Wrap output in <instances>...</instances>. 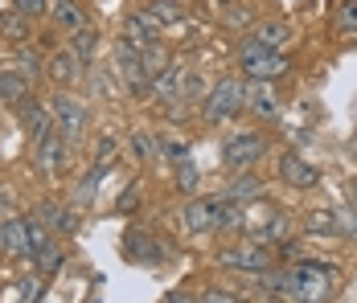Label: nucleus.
<instances>
[{"label":"nucleus","instance_id":"1","mask_svg":"<svg viewBox=\"0 0 357 303\" xmlns=\"http://www.w3.org/2000/svg\"><path fill=\"white\" fill-rule=\"evenodd\" d=\"M284 300L291 303H328L333 300V270L324 263H296L284 270Z\"/></svg>","mask_w":357,"mask_h":303},{"label":"nucleus","instance_id":"2","mask_svg":"<svg viewBox=\"0 0 357 303\" xmlns=\"http://www.w3.org/2000/svg\"><path fill=\"white\" fill-rule=\"evenodd\" d=\"M238 62H243L250 82H271V78H280V74L287 70L284 54H280V49H263L255 37H247V41L238 45Z\"/></svg>","mask_w":357,"mask_h":303},{"label":"nucleus","instance_id":"3","mask_svg":"<svg viewBox=\"0 0 357 303\" xmlns=\"http://www.w3.org/2000/svg\"><path fill=\"white\" fill-rule=\"evenodd\" d=\"M267 152V135L263 132H234L222 143V164L230 172H250V164H259Z\"/></svg>","mask_w":357,"mask_h":303},{"label":"nucleus","instance_id":"4","mask_svg":"<svg viewBox=\"0 0 357 303\" xmlns=\"http://www.w3.org/2000/svg\"><path fill=\"white\" fill-rule=\"evenodd\" d=\"M238 111H243V82L238 78H222L214 91L202 99V115L210 123H230Z\"/></svg>","mask_w":357,"mask_h":303},{"label":"nucleus","instance_id":"5","mask_svg":"<svg viewBox=\"0 0 357 303\" xmlns=\"http://www.w3.org/2000/svg\"><path fill=\"white\" fill-rule=\"evenodd\" d=\"M50 119H54V132L62 135L66 143L86 132V107L74 99V95H66V91H58L50 99Z\"/></svg>","mask_w":357,"mask_h":303},{"label":"nucleus","instance_id":"6","mask_svg":"<svg viewBox=\"0 0 357 303\" xmlns=\"http://www.w3.org/2000/svg\"><path fill=\"white\" fill-rule=\"evenodd\" d=\"M218 263L226 270H243V274H263V270L271 267L275 258H271V250L263 246V242H238V246H226L222 254H218Z\"/></svg>","mask_w":357,"mask_h":303},{"label":"nucleus","instance_id":"7","mask_svg":"<svg viewBox=\"0 0 357 303\" xmlns=\"http://www.w3.org/2000/svg\"><path fill=\"white\" fill-rule=\"evenodd\" d=\"M115 70H119V78H123V86H128V91L148 95V86H152V74L144 70L140 49H136V45H128V41H119V45H115Z\"/></svg>","mask_w":357,"mask_h":303},{"label":"nucleus","instance_id":"8","mask_svg":"<svg viewBox=\"0 0 357 303\" xmlns=\"http://www.w3.org/2000/svg\"><path fill=\"white\" fill-rule=\"evenodd\" d=\"M45 74H50V78L58 82V91H66V86H74V82H78V78L86 74V62H82V58L74 54L70 45H66V49H58V54L50 58Z\"/></svg>","mask_w":357,"mask_h":303},{"label":"nucleus","instance_id":"9","mask_svg":"<svg viewBox=\"0 0 357 303\" xmlns=\"http://www.w3.org/2000/svg\"><path fill=\"white\" fill-rule=\"evenodd\" d=\"M280 180H284V185H291V189H317L321 172L312 169L304 156H296V152H284V156H280Z\"/></svg>","mask_w":357,"mask_h":303},{"label":"nucleus","instance_id":"10","mask_svg":"<svg viewBox=\"0 0 357 303\" xmlns=\"http://www.w3.org/2000/svg\"><path fill=\"white\" fill-rule=\"evenodd\" d=\"M243 111L259 115V119H275L280 115V99H275L271 82H250V86H243Z\"/></svg>","mask_w":357,"mask_h":303},{"label":"nucleus","instance_id":"11","mask_svg":"<svg viewBox=\"0 0 357 303\" xmlns=\"http://www.w3.org/2000/svg\"><path fill=\"white\" fill-rule=\"evenodd\" d=\"M66 160H70V143H66L58 132L45 135V139L37 143V164H41L45 176H58V172L66 169Z\"/></svg>","mask_w":357,"mask_h":303},{"label":"nucleus","instance_id":"12","mask_svg":"<svg viewBox=\"0 0 357 303\" xmlns=\"http://www.w3.org/2000/svg\"><path fill=\"white\" fill-rule=\"evenodd\" d=\"M4 254H13V258H33V242H29V222H25V217H8V222H4Z\"/></svg>","mask_w":357,"mask_h":303},{"label":"nucleus","instance_id":"13","mask_svg":"<svg viewBox=\"0 0 357 303\" xmlns=\"http://www.w3.org/2000/svg\"><path fill=\"white\" fill-rule=\"evenodd\" d=\"M222 201H230V205H255V201H263V180H259V176H250V172H238V176L226 185Z\"/></svg>","mask_w":357,"mask_h":303},{"label":"nucleus","instance_id":"14","mask_svg":"<svg viewBox=\"0 0 357 303\" xmlns=\"http://www.w3.org/2000/svg\"><path fill=\"white\" fill-rule=\"evenodd\" d=\"M29 33H33V21H29L25 13H17V8H4V13H0V41L25 45Z\"/></svg>","mask_w":357,"mask_h":303},{"label":"nucleus","instance_id":"15","mask_svg":"<svg viewBox=\"0 0 357 303\" xmlns=\"http://www.w3.org/2000/svg\"><path fill=\"white\" fill-rule=\"evenodd\" d=\"M21 123L29 127L33 143H41L45 135H54V119H50V107H37V102H21Z\"/></svg>","mask_w":357,"mask_h":303},{"label":"nucleus","instance_id":"16","mask_svg":"<svg viewBox=\"0 0 357 303\" xmlns=\"http://www.w3.org/2000/svg\"><path fill=\"white\" fill-rule=\"evenodd\" d=\"M25 99H29V78L21 70H0V102L21 107Z\"/></svg>","mask_w":357,"mask_h":303},{"label":"nucleus","instance_id":"17","mask_svg":"<svg viewBox=\"0 0 357 303\" xmlns=\"http://www.w3.org/2000/svg\"><path fill=\"white\" fill-rule=\"evenodd\" d=\"M50 17H54V25H58V29H66V33H78V29L86 25L82 8H78L74 0H50Z\"/></svg>","mask_w":357,"mask_h":303},{"label":"nucleus","instance_id":"18","mask_svg":"<svg viewBox=\"0 0 357 303\" xmlns=\"http://www.w3.org/2000/svg\"><path fill=\"white\" fill-rule=\"evenodd\" d=\"M107 172H111V164H107V160H99L95 169L82 176V185L74 189V205H78V209H86V205L95 201V193H99V185L107 180Z\"/></svg>","mask_w":357,"mask_h":303},{"label":"nucleus","instance_id":"19","mask_svg":"<svg viewBox=\"0 0 357 303\" xmlns=\"http://www.w3.org/2000/svg\"><path fill=\"white\" fill-rule=\"evenodd\" d=\"M255 41L263 45V49H284V41L291 37V29H287L284 21H267V25H255Z\"/></svg>","mask_w":357,"mask_h":303},{"label":"nucleus","instance_id":"20","mask_svg":"<svg viewBox=\"0 0 357 303\" xmlns=\"http://www.w3.org/2000/svg\"><path fill=\"white\" fill-rule=\"evenodd\" d=\"M304 230H308V234H317V238L341 234V230H337V209H312V213L304 217Z\"/></svg>","mask_w":357,"mask_h":303},{"label":"nucleus","instance_id":"21","mask_svg":"<svg viewBox=\"0 0 357 303\" xmlns=\"http://www.w3.org/2000/svg\"><path fill=\"white\" fill-rule=\"evenodd\" d=\"M177 78H181V66H169L165 74H156V78H152V86H148V91H152L160 102H173V99H177Z\"/></svg>","mask_w":357,"mask_h":303},{"label":"nucleus","instance_id":"22","mask_svg":"<svg viewBox=\"0 0 357 303\" xmlns=\"http://www.w3.org/2000/svg\"><path fill=\"white\" fill-rule=\"evenodd\" d=\"M148 13L156 17V25H160V29H165V25H181V21H185V8H181L177 0H152V4H148Z\"/></svg>","mask_w":357,"mask_h":303},{"label":"nucleus","instance_id":"23","mask_svg":"<svg viewBox=\"0 0 357 303\" xmlns=\"http://www.w3.org/2000/svg\"><path fill=\"white\" fill-rule=\"evenodd\" d=\"M177 99H185V102L206 99V82H202V74H193V70H181V78H177Z\"/></svg>","mask_w":357,"mask_h":303},{"label":"nucleus","instance_id":"24","mask_svg":"<svg viewBox=\"0 0 357 303\" xmlns=\"http://www.w3.org/2000/svg\"><path fill=\"white\" fill-rule=\"evenodd\" d=\"M128 250H132V258H140V263H160V254H165L148 234H132L128 238Z\"/></svg>","mask_w":357,"mask_h":303},{"label":"nucleus","instance_id":"25","mask_svg":"<svg viewBox=\"0 0 357 303\" xmlns=\"http://www.w3.org/2000/svg\"><path fill=\"white\" fill-rule=\"evenodd\" d=\"M70 49L78 54V58H82V62H91V58L99 54V33H95L91 25H82V29L74 33V45H70Z\"/></svg>","mask_w":357,"mask_h":303},{"label":"nucleus","instance_id":"26","mask_svg":"<svg viewBox=\"0 0 357 303\" xmlns=\"http://www.w3.org/2000/svg\"><path fill=\"white\" fill-rule=\"evenodd\" d=\"M140 62H144V70L156 78V74H165L169 70V54H165V45L156 41V45H148V49H140Z\"/></svg>","mask_w":357,"mask_h":303},{"label":"nucleus","instance_id":"27","mask_svg":"<svg viewBox=\"0 0 357 303\" xmlns=\"http://www.w3.org/2000/svg\"><path fill=\"white\" fill-rule=\"evenodd\" d=\"M17 66H21V74H25V78L45 74V70H41V54H37V49H29V45H21V49H17Z\"/></svg>","mask_w":357,"mask_h":303},{"label":"nucleus","instance_id":"28","mask_svg":"<svg viewBox=\"0 0 357 303\" xmlns=\"http://www.w3.org/2000/svg\"><path fill=\"white\" fill-rule=\"evenodd\" d=\"M177 189L181 193H197V164L185 156V160H177Z\"/></svg>","mask_w":357,"mask_h":303},{"label":"nucleus","instance_id":"29","mask_svg":"<svg viewBox=\"0 0 357 303\" xmlns=\"http://www.w3.org/2000/svg\"><path fill=\"white\" fill-rule=\"evenodd\" d=\"M337 29L341 33H357V0H345L337 8Z\"/></svg>","mask_w":357,"mask_h":303},{"label":"nucleus","instance_id":"30","mask_svg":"<svg viewBox=\"0 0 357 303\" xmlns=\"http://www.w3.org/2000/svg\"><path fill=\"white\" fill-rule=\"evenodd\" d=\"M33 258H37V267H41V274H54V270H58V263H62V254H58V246H50V242H45L41 250H37Z\"/></svg>","mask_w":357,"mask_h":303},{"label":"nucleus","instance_id":"31","mask_svg":"<svg viewBox=\"0 0 357 303\" xmlns=\"http://www.w3.org/2000/svg\"><path fill=\"white\" fill-rule=\"evenodd\" d=\"M13 8H17V13H25L29 21H37V17H45V13H50V0H13Z\"/></svg>","mask_w":357,"mask_h":303},{"label":"nucleus","instance_id":"32","mask_svg":"<svg viewBox=\"0 0 357 303\" xmlns=\"http://www.w3.org/2000/svg\"><path fill=\"white\" fill-rule=\"evenodd\" d=\"M222 17H226L230 25H238V29H243V25H250V13L243 8V4H226V8H222Z\"/></svg>","mask_w":357,"mask_h":303},{"label":"nucleus","instance_id":"33","mask_svg":"<svg viewBox=\"0 0 357 303\" xmlns=\"http://www.w3.org/2000/svg\"><path fill=\"white\" fill-rule=\"evenodd\" d=\"M91 82H95V91H99L103 99H115V95H119V91H115V82H111V74H95Z\"/></svg>","mask_w":357,"mask_h":303},{"label":"nucleus","instance_id":"34","mask_svg":"<svg viewBox=\"0 0 357 303\" xmlns=\"http://www.w3.org/2000/svg\"><path fill=\"white\" fill-rule=\"evenodd\" d=\"M202 300H206V303H243L238 295H234V291H222V287H210Z\"/></svg>","mask_w":357,"mask_h":303},{"label":"nucleus","instance_id":"35","mask_svg":"<svg viewBox=\"0 0 357 303\" xmlns=\"http://www.w3.org/2000/svg\"><path fill=\"white\" fill-rule=\"evenodd\" d=\"M136 201H140V189H128L123 201H119V209H136Z\"/></svg>","mask_w":357,"mask_h":303},{"label":"nucleus","instance_id":"36","mask_svg":"<svg viewBox=\"0 0 357 303\" xmlns=\"http://www.w3.org/2000/svg\"><path fill=\"white\" fill-rule=\"evenodd\" d=\"M169 303H206V300H197V295H185V291H173V295H169Z\"/></svg>","mask_w":357,"mask_h":303},{"label":"nucleus","instance_id":"37","mask_svg":"<svg viewBox=\"0 0 357 303\" xmlns=\"http://www.w3.org/2000/svg\"><path fill=\"white\" fill-rule=\"evenodd\" d=\"M354 209H357V185H354Z\"/></svg>","mask_w":357,"mask_h":303}]
</instances>
